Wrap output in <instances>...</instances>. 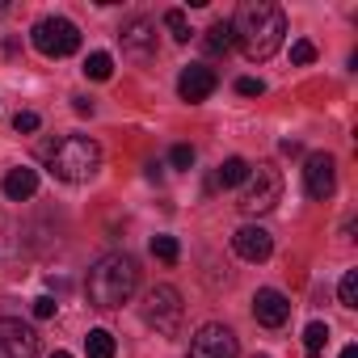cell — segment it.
<instances>
[{"label":"cell","instance_id":"2","mask_svg":"<svg viewBox=\"0 0 358 358\" xmlns=\"http://www.w3.org/2000/svg\"><path fill=\"white\" fill-rule=\"evenodd\" d=\"M139 287V262L131 253H106L93 262L89 278H85V291H89V303L101 308V312H114L122 308Z\"/></svg>","mask_w":358,"mask_h":358},{"label":"cell","instance_id":"7","mask_svg":"<svg viewBox=\"0 0 358 358\" xmlns=\"http://www.w3.org/2000/svg\"><path fill=\"white\" fill-rule=\"evenodd\" d=\"M303 190H308V199H316V203L333 199V190H337V164H333L329 152H312V156L303 160Z\"/></svg>","mask_w":358,"mask_h":358},{"label":"cell","instance_id":"24","mask_svg":"<svg viewBox=\"0 0 358 358\" xmlns=\"http://www.w3.org/2000/svg\"><path fill=\"white\" fill-rule=\"evenodd\" d=\"M169 160H173V169H190V164H194V148H190V143H177V148L169 152Z\"/></svg>","mask_w":358,"mask_h":358},{"label":"cell","instance_id":"31","mask_svg":"<svg viewBox=\"0 0 358 358\" xmlns=\"http://www.w3.org/2000/svg\"><path fill=\"white\" fill-rule=\"evenodd\" d=\"M51 358H72V354H68V350H55V354H51Z\"/></svg>","mask_w":358,"mask_h":358},{"label":"cell","instance_id":"17","mask_svg":"<svg viewBox=\"0 0 358 358\" xmlns=\"http://www.w3.org/2000/svg\"><path fill=\"white\" fill-rule=\"evenodd\" d=\"M324 345H329V324H324V320H312V324L303 329V354H308V358H320Z\"/></svg>","mask_w":358,"mask_h":358},{"label":"cell","instance_id":"20","mask_svg":"<svg viewBox=\"0 0 358 358\" xmlns=\"http://www.w3.org/2000/svg\"><path fill=\"white\" fill-rule=\"evenodd\" d=\"M152 257H160L164 266H173L177 257H182V245H177L173 236H152Z\"/></svg>","mask_w":358,"mask_h":358},{"label":"cell","instance_id":"10","mask_svg":"<svg viewBox=\"0 0 358 358\" xmlns=\"http://www.w3.org/2000/svg\"><path fill=\"white\" fill-rule=\"evenodd\" d=\"M118 38H122V55H131V59H139V64H148V59L156 55V26H152L148 17H131V22L118 30Z\"/></svg>","mask_w":358,"mask_h":358},{"label":"cell","instance_id":"1","mask_svg":"<svg viewBox=\"0 0 358 358\" xmlns=\"http://www.w3.org/2000/svg\"><path fill=\"white\" fill-rule=\"evenodd\" d=\"M228 26H232V43L253 64H266L282 47V34H287V17H282L278 5H270V0H245Z\"/></svg>","mask_w":358,"mask_h":358},{"label":"cell","instance_id":"8","mask_svg":"<svg viewBox=\"0 0 358 358\" xmlns=\"http://www.w3.org/2000/svg\"><path fill=\"white\" fill-rule=\"evenodd\" d=\"M0 358H38V333L13 316H0Z\"/></svg>","mask_w":358,"mask_h":358},{"label":"cell","instance_id":"5","mask_svg":"<svg viewBox=\"0 0 358 358\" xmlns=\"http://www.w3.org/2000/svg\"><path fill=\"white\" fill-rule=\"evenodd\" d=\"M143 320L160 333V337H173L177 329H182V291L160 282L143 295Z\"/></svg>","mask_w":358,"mask_h":358},{"label":"cell","instance_id":"12","mask_svg":"<svg viewBox=\"0 0 358 358\" xmlns=\"http://www.w3.org/2000/svg\"><path fill=\"white\" fill-rule=\"evenodd\" d=\"M253 316H257V324L278 329V324H287V316H291V299H287L282 291H274V287H262V291L253 295Z\"/></svg>","mask_w":358,"mask_h":358},{"label":"cell","instance_id":"29","mask_svg":"<svg viewBox=\"0 0 358 358\" xmlns=\"http://www.w3.org/2000/svg\"><path fill=\"white\" fill-rule=\"evenodd\" d=\"M278 148H282V152H287V156H299V143H295V139H282V143H278Z\"/></svg>","mask_w":358,"mask_h":358},{"label":"cell","instance_id":"4","mask_svg":"<svg viewBox=\"0 0 358 358\" xmlns=\"http://www.w3.org/2000/svg\"><path fill=\"white\" fill-rule=\"evenodd\" d=\"M282 203V173L274 164H249V177H245V190H241V211L245 215H266Z\"/></svg>","mask_w":358,"mask_h":358},{"label":"cell","instance_id":"23","mask_svg":"<svg viewBox=\"0 0 358 358\" xmlns=\"http://www.w3.org/2000/svg\"><path fill=\"white\" fill-rule=\"evenodd\" d=\"M312 59H316V47H312L308 38L291 43V64H299V68H303V64H312Z\"/></svg>","mask_w":358,"mask_h":358},{"label":"cell","instance_id":"11","mask_svg":"<svg viewBox=\"0 0 358 358\" xmlns=\"http://www.w3.org/2000/svg\"><path fill=\"white\" fill-rule=\"evenodd\" d=\"M215 85H220V76L207 64H190L182 76H177V93H182V101H207L215 93Z\"/></svg>","mask_w":358,"mask_h":358},{"label":"cell","instance_id":"13","mask_svg":"<svg viewBox=\"0 0 358 358\" xmlns=\"http://www.w3.org/2000/svg\"><path fill=\"white\" fill-rule=\"evenodd\" d=\"M232 249H236V257H245V262H266V257L274 253V241H270L266 228L245 224V228L232 232Z\"/></svg>","mask_w":358,"mask_h":358},{"label":"cell","instance_id":"6","mask_svg":"<svg viewBox=\"0 0 358 358\" xmlns=\"http://www.w3.org/2000/svg\"><path fill=\"white\" fill-rule=\"evenodd\" d=\"M30 38H34V47L47 59H68V55L80 51V30L68 17H43V22H34Z\"/></svg>","mask_w":358,"mask_h":358},{"label":"cell","instance_id":"22","mask_svg":"<svg viewBox=\"0 0 358 358\" xmlns=\"http://www.w3.org/2000/svg\"><path fill=\"white\" fill-rule=\"evenodd\" d=\"M337 299H341V308H358V270H345V274H341Z\"/></svg>","mask_w":358,"mask_h":358},{"label":"cell","instance_id":"21","mask_svg":"<svg viewBox=\"0 0 358 358\" xmlns=\"http://www.w3.org/2000/svg\"><path fill=\"white\" fill-rule=\"evenodd\" d=\"M164 26H169V34H173V38H177V43H190V34H194V30H190V22H186V13H182V9H169V13H164Z\"/></svg>","mask_w":358,"mask_h":358},{"label":"cell","instance_id":"9","mask_svg":"<svg viewBox=\"0 0 358 358\" xmlns=\"http://www.w3.org/2000/svg\"><path fill=\"white\" fill-rule=\"evenodd\" d=\"M190 358H236V337L224 324H203L190 341Z\"/></svg>","mask_w":358,"mask_h":358},{"label":"cell","instance_id":"15","mask_svg":"<svg viewBox=\"0 0 358 358\" xmlns=\"http://www.w3.org/2000/svg\"><path fill=\"white\" fill-rule=\"evenodd\" d=\"M245 177H249V160H245V156H228V160L215 169V186L232 190V186H245Z\"/></svg>","mask_w":358,"mask_h":358},{"label":"cell","instance_id":"26","mask_svg":"<svg viewBox=\"0 0 358 358\" xmlns=\"http://www.w3.org/2000/svg\"><path fill=\"white\" fill-rule=\"evenodd\" d=\"M13 127H17V131H22V135H34V131H38V127H43V118H38V114H34V110H22V114H17V118H13Z\"/></svg>","mask_w":358,"mask_h":358},{"label":"cell","instance_id":"16","mask_svg":"<svg viewBox=\"0 0 358 358\" xmlns=\"http://www.w3.org/2000/svg\"><path fill=\"white\" fill-rule=\"evenodd\" d=\"M203 47H207V55H228V51H232V26H228V22H215V26L203 34Z\"/></svg>","mask_w":358,"mask_h":358},{"label":"cell","instance_id":"14","mask_svg":"<svg viewBox=\"0 0 358 358\" xmlns=\"http://www.w3.org/2000/svg\"><path fill=\"white\" fill-rule=\"evenodd\" d=\"M34 190H38V173L34 169H9L5 173V194L13 199V203H26V199H34Z\"/></svg>","mask_w":358,"mask_h":358},{"label":"cell","instance_id":"3","mask_svg":"<svg viewBox=\"0 0 358 358\" xmlns=\"http://www.w3.org/2000/svg\"><path fill=\"white\" fill-rule=\"evenodd\" d=\"M47 169L59 177V182H89V177L101 169V148L89 139V135H64V139H55L47 152Z\"/></svg>","mask_w":358,"mask_h":358},{"label":"cell","instance_id":"19","mask_svg":"<svg viewBox=\"0 0 358 358\" xmlns=\"http://www.w3.org/2000/svg\"><path fill=\"white\" fill-rule=\"evenodd\" d=\"M85 76H89V80H110V76H114V59H110L106 51H93V55L85 59Z\"/></svg>","mask_w":358,"mask_h":358},{"label":"cell","instance_id":"28","mask_svg":"<svg viewBox=\"0 0 358 358\" xmlns=\"http://www.w3.org/2000/svg\"><path fill=\"white\" fill-rule=\"evenodd\" d=\"M72 110H76V114H93V101H89V97H72Z\"/></svg>","mask_w":358,"mask_h":358},{"label":"cell","instance_id":"27","mask_svg":"<svg viewBox=\"0 0 358 358\" xmlns=\"http://www.w3.org/2000/svg\"><path fill=\"white\" fill-rule=\"evenodd\" d=\"M55 308H59V303H55L51 295H38V299H34V316H38V320H51Z\"/></svg>","mask_w":358,"mask_h":358},{"label":"cell","instance_id":"18","mask_svg":"<svg viewBox=\"0 0 358 358\" xmlns=\"http://www.w3.org/2000/svg\"><path fill=\"white\" fill-rule=\"evenodd\" d=\"M85 350H89V358H114V354H118L114 333H106V329H93V333L85 337Z\"/></svg>","mask_w":358,"mask_h":358},{"label":"cell","instance_id":"25","mask_svg":"<svg viewBox=\"0 0 358 358\" xmlns=\"http://www.w3.org/2000/svg\"><path fill=\"white\" fill-rule=\"evenodd\" d=\"M236 93H241V97H262V93H266V80H257V76H241V80H236Z\"/></svg>","mask_w":358,"mask_h":358},{"label":"cell","instance_id":"30","mask_svg":"<svg viewBox=\"0 0 358 358\" xmlns=\"http://www.w3.org/2000/svg\"><path fill=\"white\" fill-rule=\"evenodd\" d=\"M341 358H358V345H345V350H341Z\"/></svg>","mask_w":358,"mask_h":358}]
</instances>
